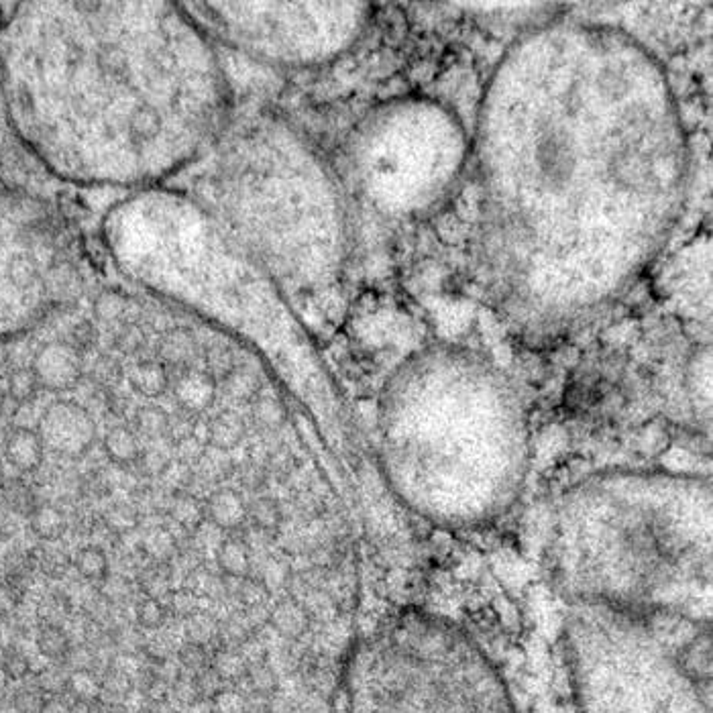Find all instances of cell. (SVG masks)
Wrapping results in <instances>:
<instances>
[{"label": "cell", "mask_w": 713, "mask_h": 713, "mask_svg": "<svg viewBox=\"0 0 713 713\" xmlns=\"http://www.w3.org/2000/svg\"><path fill=\"white\" fill-rule=\"evenodd\" d=\"M481 259L493 298L532 331L618 298L669 237L687 188L663 66L606 25L557 21L504 53L475 131Z\"/></svg>", "instance_id": "obj_1"}, {"label": "cell", "mask_w": 713, "mask_h": 713, "mask_svg": "<svg viewBox=\"0 0 713 713\" xmlns=\"http://www.w3.org/2000/svg\"><path fill=\"white\" fill-rule=\"evenodd\" d=\"M17 139L60 180L155 188L223 133L212 41L170 3H25L0 29Z\"/></svg>", "instance_id": "obj_2"}, {"label": "cell", "mask_w": 713, "mask_h": 713, "mask_svg": "<svg viewBox=\"0 0 713 713\" xmlns=\"http://www.w3.org/2000/svg\"><path fill=\"white\" fill-rule=\"evenodd\" d=\"M102 243L131 282L249 347L324 447L355 457L349 412L300 314L192 194L133 192L106 212Z\"/></svg>", "instance_id": "obj_3"}, {"label": "cell", "mask_w": 713, "mask_h": 713, "mask_svg": "<svg viewBox=\"0 0 713 713\" xmlns=\"http://www.w3.org/2000/svg\"><path fill=\"white\" fill-rule=\"evenodd\" d=\"M377 455L394 496L445 528H475L504 516L520 496L528 418L512 381L483 357L430 347L383 388Z\"/></svg>", "instance_id": "obj_4"}, {"label": "cell", "mask_w": 713, "mask_h": 713, "mask_svg": "<svg viewBox=\"0 0 713 713\" xmlns=\"http://www.w3.org/2000/svg\"><path fill=\"white\" fill-rule=\"evenodd\" d=\"M711 520L705 477L599 473L563 496L548 569L571 606L709 626Z\"/></svg>", "instance_id": "obj_5"}, {"label": "cell", "mask_w": 713, "mask_h": 713, "mask_svg": "<svg viewBox=\"0 0 713 713\" xmlns=\"http://www.w3.org/2000/svg\"><path fill=\"white\" fill-rule=\"evenodd\" d=\"M192 194L296 308L331 302L343 284L349 225L318 151L288 123L255 117L218 141Z\"/></svg>", "instance_id": "obj_6"}, {"label": "cell", "mask_w": 713, "mask_h": 713, "mask_svg": "<svg viewBox=\"0 0 713 713\" xmlns=\"http://www.w3.org/2000/svg\"><path fill=\"white\" fill-rule=\"evenodd\" d=\"M347 713H516L485 652L449 620L400 614L353 644Z\"/></svg>", "instance_id": "obj_7"}, {"label": "cell", "mask_w": 713, "mask_h": 713, "mask_svg": "<svg viewBox=\"0 0 713 713\" xmlns=\"http://www.w3.org/2000/svg\"><path fill=\"white\" fill-rule=\"evenodd\" d=\"M469 157L463 123L443 102L404 96L357 125L349 170L361 198L381 216L414 218L441 202Z\"/></svg>", "instance_id": "obj_8"}, {"label": "cell", "mask_w": 713, "mask_h": 713, "mask_svg": "<svg viewBox=\"0 0 713 713\" xmlns=\"http://www.w3.org/2000/svg\"><path fill=\"white\" fill-rule=\"evenodd\" d=\"M210 41L282 68H314L347 53L365 33V3H184Z\"/></svg>", "instance_id": "obj_9"}, {"label": "cell", "mask_w": 713, "mask_h": 713, "mask_svg": "<svg viewBox=\"0 0 713 713\" xmlns=\"http://www.w3.org/2000/svg\"><path fill=\"white\" fill-rule=\"evenodd\" d=\"M76 241L39 198L0 192V337L35 324L74 294Z\"/></svg>", "instance_id": "obj_10"}, {"label": "cell", "mask_w": 713, "mask_h": 713, "mask_svg": "<svg viewBox=\"0 0 713 713\" xmlns=\"http://www.w3.org/2000/svg\"><path fill=\"white\" fill-rule=\"evenodd\" d=\"M37 434L43 447L51 449L53 453L74 457L88 449L94 426L80 406L58 402L43 412Z\"/></svg>", "instance_id": "obj_11"}, {"label": "cell", "mask_w": 713, "mask_h": 713, "mask_svg": "<svg viewBox=\"0 0 713 713\" xmlns=\"http://www.w3.org/2000/svg\"><path fill=\"white\" fill-rule=\"evenodd\" d=\"M31 371L37 379V386L51 392H62L78 381L80 363L70 347L47 345L37 353Z\"/></svg>", "instance_id": "obj_12"}, {"label": "cell", "mask_w": 713, "mask_h": 713, "mask_svg": "<svg viewBox=\"0 0 713 713\" xmlns=\"http://www.w3.org/2000/svg\"><path fill=\"white\" fill-rule=\"evenodd\" d=\"M43 443L35 430L17 428L9 434L5 443V457L21 473H33L43 463Z\"/></svg>", "instance_id": "obj_13"}, {"label": "cell", "mask_w": 713, "mask_h": 713, "mask_svg": "<svg viewBox=\"0 0 713 713\" xmlns=\"http://www.w3.org/2000/svg\"><path fill=\"white\" fill-rule=\"evenodd\" d=\"M35 648L45 658H51V661H62V658H68L74 652L72 638L58 624H45L39 628L35 636Z\"/></svg>", "instance_id": "obj_14"}, {"label": "cell", "mask_w": 713, "mask_h": 713, "mask_svg": "<svg viewBox=\"0 0 713 713\" xmlns=\"http://www.w3.org/2000/svg\"><path fill=\"white\" fill-rule=\"evenodd\" d=\"M29 520L31 530L41 540H58L66 532V518L56 506H37Z\"/></svg>", "instance_id": "obj_15"}, {"label": "cell", "mask_w": 713, "mask_h": 713, "mask_svg": "<svg viewBox=\"0 0 713 713\" xmlns=\"http://www.w3.org/2000/svg\"><path fill=\"white\" fill-rule=\"evenodd\" d=\"M106 451L119 463H131L139 455L135 436L123 428H117L106 436Z\"/></svg>", "instance_id": "obj_16"}, {"label": "cell", "mask_w": 713, "mask_h": 713, "mask_svg": "<svg viewBox=\"0 0 713 713\" xmlns=\"http://www.w3.org/2000/svg\"><path fill=\"white\" fill-rule=\"evenodd\" d=\"M76 569L80 575L88 579H102L108 573V559L106 553L98 546H86L76 557Z\"/></svg>", "instance_id": "obj_17"}, {"label": "cell", "mask_w": 713, "mask_h": 713, "mask_svg": "<svg viewBox=\"0 0 713 713\" xmlns=\"http://www.w3.org/2000/svg\"><path fill=\"white\" fill-rule=\"evenodd\" d=\"M5 500L13 512L23 514V516H31L39 506L33 496V491L23 483H13V485L5 487Z\"/></svg>", "instance_id": "obj_18"}, {"label": "cell", "mask_w": 713, "mask_h": 713, "mask_svg": "<svg viewBox=\"0 0 713 713\" xmlns=\"http://www.w3.org/2000/svg\"><path fill=\"white\" fill-rule=\"evenodd\" d=\"M35 388H37V379H35L33 371H17L9 383V390H11L13 398H17L21 402L29 400L35 394Z\"/></svg>", "instance_id": "obj_19"}, {"label": "cell", "mask_w": 713, "mask_h": 713, "mask_svg": "<svg viewBox=\"0 0 713 713\" xmlns=\"http://www.w3.org/2000/svg\"><path fill=\"white\" fill-rule=\"evenodd\" d=\"M137 618H139V622H141L143 628L153 630V628H157V626L163 622V618H166V610H163V606H161V603H159L157 599H147V601H143L141 606H139Z\"/></svg>", "instance_id": "obj_20"}, {"label": "cell", "mask_w": 713, "mask_h": 713, "mask_svg": "<svg viewBox=\"0 0 713 713\" xmlns=\"http://www.w3.org/2000/svg\"><path fill=\"white\" fill-rule=\"evenodd\" d=\"M106 520H108V524H111L115 530H119V532H127V530H131V528H135L137 526V514H135V510H131L129 506H117V508H113L111 512H108V516H106Z\"/></svg>", "instance_id": "obj_21"}, {"label": "cell", "mask_w": 713, "mask_h": 713, "mask_svg": "<svg viewBox=\"0 0 713 713\" xmlns=\"http://www.w3.org/2000/svg\"><path fill=\"white\" fill-rule=\"evenodd\" d=\"M202 516H204L202 508H198V506H194V504H190V502H178V506L174 508V518H176V522H178L180 526H184V528H194V526H198L200 520H202Z\"/></svg>", "instance_id": "obj_22"}, {"label": "cell", "mask_w": 713, "mask_h": 713, "mask_svg": "<svg viewBox=\"0 0 713 713\" xmlns=\"http://www.w3.org/2000/svg\"><path fill=\"white\" fill-rule=\"evenodd\" d=\"M147 548L151 555H168L172 551V534L168 530H157L149 536Z\"/></svg>", "instance_id": "obj_23"}, {"label": "cell", "mask_w": 713, "mask_h": 713, "mask_svg": "<svg viewBox=\"0 0 713 713\" xmlns=\"http://www.w3.org/2000/svg\"><path fill=\"white\" fill-rule=\"evenodd\" d=\"M15 608V595L11 591V587L0 585V616L9 614Z\"/></svg>", "instance_id": "obj_24"}, {"label": "cell", "mask_w": 713, "mask_h": 713, "mask_svg": "<svg viewBox=\"0 0 713 713\" xmlns=\"http://www.w3.org/2000/svg\"><path fill=\"white\" fill-rule=\"evenodd\" d=\"M3 151H5V129L0 125V159H3Z\"/></svg>", "instance_id": "obj_25"}, {"label": "cell", "mask_w": 713, "mask_h": 713, "mask_svg": "<svg viewBox=\"0 0 713 713\" xmlns=\"http://www.w3.org/2000/svg\"><path fill=\"white\" fill-rule=\"evenodd\" d=\"M5 485V467H3V461H0V487Z\"/></svg>", "instance_id": "obj_26"}, {"label": "cell", "mask_w": 713, "mask_h": 713, "mask_svg": "<svg viewBox=\"0 0 713 713\" xmlns=\"http://www.w3.org/2000/svg\"><path fill=\"white\" fill-rule=\"evenodd\" d=\"M5 21H7V17H3V13H0V29H3V25H5Z\"/></svg>", "instance_id": "obj_27"}]
</instances>
